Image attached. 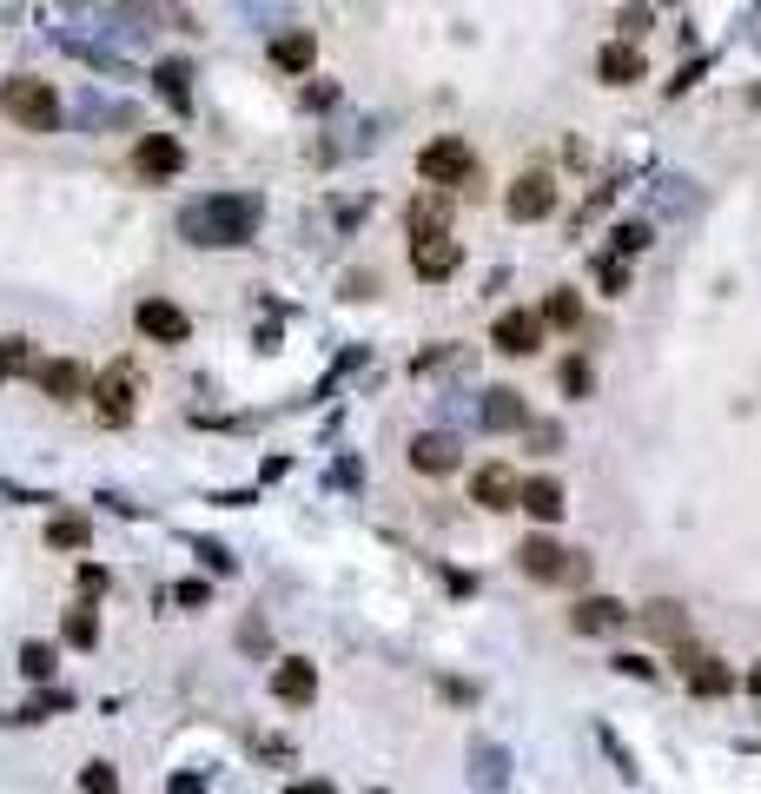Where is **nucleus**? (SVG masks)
<instances>
[{
    "instance_id": "1",
    "label": "nucleus",
    "mask_w": 761,
    "mask_h": 794,
    "mask_svg": "<svg viewBox=\"0 0 761 794\" xmlns=\"http://www.w3.org/2000/svg\"><path fill=\"white\" fill-rule=\"evenodd\" d=\"M258 219H265L258 192H219V199L186 205V212H179V232H186L192 245H245V239L258 232Z\"/></svg>"
},
{
    "instance_id": "2",
    "label": "nucleus",
    "mask_w": 761,
    "mask_h": 794,
    "mask_svg": "<svg viewBox=\"0 0 761 794\" xmlns=\"http://www.w3.org/2000/svg\"><path fill=\"white\" fill-rule=\"evenodd\" d=\"M418 179L431 186V192H471V179H477V152L464 146V133H437V139H424L418 146Z\"/></svg>"
},
{
    "instance_id": "3",
    "label": "nucleus",
    "mask_w": 761,
    "mask_h": 794,
    "mask_svg": "<svg viewBox=\"0 0 761 794\" xmlns=\"http://www.w3.org/2000/svg\"><path fill=\"white\" fill-rule=\"evenodd\" d=\"M0 113L13 126H27V133H60V93L46 80H33V73L0 80Z\"/></svg>"
},
{
    "instance_id": "4",
    "label": "nucleus",
    "mask_w": 761,
    "mask_h": 794,
    "mask_svg": "<svg viewBox=\"0 0 761 794\" xmlns=\"http://www.w3.org/2000/svg\"><path fill=\"white\" fill-rule=\"evenodd\" d=\"M504 212H510L517 225L550 219V212H557V179H550V172H517V186L504 192Z\"/></svg>"
},
{
    "instance_id": "5",
    "label": "nucleus",
    "mask_w": 761,
    "mask_h": 794,
    "mask_svg": "<svg viewBox=\"0 0 761 794\" xmlns=\"http://www.w3.org/2000/svg\"><path fill=\"white\" fill-rule=\"evenodd\" d=\"M133 325H139L146 345H186V338H192V318H186L172 298H139V305H133Z\"/></svg>"
},
{
    "instance_id": "6",
    "label": "nucleus",
    "mask_w": 761,
    "mask_h": 794,
    "mask_svg": "<svg viewBox=\"0 0 761 794\" xmlns=\"http://www.w3.org/2000/svg\"><path fill=\"white\" fill-rule=\"evenodd\" d=\"M86 398H93L113 424H126V417H133V398H139V371H133V364H106Z\"/></svg>"
},
{
    "instance_id": "7",
    "label": "nucleus",
    "mask_w": 761,
    "mask_h": 794,
    "mask_svg": "<svg viewBox=\"0 0 761 794\" xmlns=\"http://www.w3.org/2000/svg\"><path fill=\"white\" fill-rule=\"evenodd\" d=\"M570 563H577V550H563L550 537H524L517 543V570L537 576V583H570Z\"/></svg>"
},
{
    "instance_id": "8",
    "label": "nucleus",
    "mask_w": 761,
    "mask_h": 794,
    "mask_svg": "<svg viewBox=\"0 0 761 794\" xmlns=\"http://www.w3.org/2000/svg\"><path fill=\"white\" fill-rule=\"evenodd\" d=\"M676 669H683L689 696H736V682H742L722 656H702V649H683V656H676Z\"/></svg>"
},
{
    "instance_id": "9",
    "label": "nucleus",
    "mask_w": 761,
    "mask_h": 794,
    "mask_svg": "<svg viewBox=\"0 0 761 794\" xmlns=\"http://www.w3.org/2000/svg\"><path fill=\"white\" fill-rule=\"evenodd\" d=\"M471 504H484V510H517V504H524V477H517L510 464H477Z\"/></svg>"
},
{
    "instance_id": "10",
    "label": "nucleus",
    "mask_w": 761,
    "mask_h": 794,
    "mask_svg": "<svg viewBox=\"0 0 761 794\" xmlns=\"http://www.w3.org/2000/svg\"><path fill=\"white\" fill-rule=\"evenodd\" d=\"M404 232H411V245L451 239V205H444V192H418V199L404 205Z\"/></svg>"
},
{
    "instance_id": "11",
    "label": "nucleus",
    "mask_w": 761,
    "mask_h": 794,
    "mask_svg": "<svg viewBox=\"0 0 761 794\" xmlns=\"http://www.w3.org/2000/svg\"><path fill=\"white\" fill-rule=\"evenodd\" d=\"M490 345L510 351V358H530V351L543 345V311H504V318L490 325Z\"/></svg>"
},
{
    "instance_id": "12",
    "label": "nucleus",
    "mask_w": 761,
    "mask_h": 794,
    "mask_svg": "<svg viewBox=\"0 0 761 794\" xmlns=\"http://www.w3.org/2000/svg\"><path fill=\"white\" fill-rule=\"evenodd\" d=\"M643 73H649V66H643V46H636V40H610V46L596 53V80H603V86H636Z\"/></svg>"
},
{
    "instance_id": "13",
    "label": "nucleus",
    "mask_w": 761,
    "mask_h": 794,
    "mask_svg": "<svg viewBox=\"0 0 761 794\" xmlns=\"http://www.w3.org/2000/svg\"><path fill=\"white\" fill-rule=\"evenodd\" d=\"M133 166H139V172H152V179H172V172L186 166V146H179L172 133H146V139L133 146Z\"/></svg>"
},
{
    "instance_id": "14",
    "label": "nucleus",
    "mask_w": 761,
    "mask_h": 794,
    "mask_svg": "<svg viewBox=\"0 0 761 794\" xmlns=\"http://www.w3.org/2000/svg\"><path fill=\"white\" fill-rule=\"evenodd\" d=\"M630 623V610L616 603V596H583L577 610H570V629L577 636H603V629H623Z\"/></svg>"
},
{
    "instance_id": "15",
    "label": "nucleus",
    "mask_w": 761,
    "mask_h": 794,
    "mask_svg": "<svg viewBox=\"0 0 761 794\" xmlns=\"http://www.w3.org/2000/svg\"><path fill=\"white\" fill-rule=\"evenodd\" d=\"M457 265H464V245H457V239H431V245H411V272H418V278H431V285H437V278H451Z\"/></svg>"
},
{
    "instance_id": "16",
    "label": "nucleus",
    "mask_w": 761,
    "mask_h": 794,
    "mask_svg": "<svg viewBox=\"0 0 761 794\" xmlns=\"http://www.w3.org/2000/svg\"><path fill=\"white\" fill-rule=\"evenodd\" d=\"M272 696H278V702H311V696H318V669H311L305 656H285V663L272 669Z\"/></svg>"
},
{
    "instance_id": "17",
    "label": "nucleus",
    "mask_w": 761,
    "mask_h": 794,
    "mask_svg": "<svg viewBox=\"0 0 761 794\" xmlns=\"http://www.w3.org/2000/svg\"><path fill=\"white\" fill-rule=\"evenodd\" d=\"M517 510H530L537 523H557V517L570 510V497H563L557 477H524V504H517Z\"/></svg>"
},
{
    "instance_id": "18",
    "label": "nucleus",
    "mask_w": 761,
    "mask_h": 794,
    "mask_svg": "<svg viewBox=\"0 0 761 794\" xmlns=\"http://www.w3.org/2000/svg\"><path fill=\"white\" fill-rule=\"evenodd\" d=\"M484 424H490V431H524L530 411H524V398H517L510 384H490V391H484Z\"/></svg>"
},
{
    "instance_id": "19",
    "label": "nucleus",
    "mask_w": 761,
    "mask_h": 794,
    "mask_svg": "<svg viewBox=\"0 0 761 794\" xmlns=\"http://www.w3.org/2000/svg\"><path fill=\"white\" fill-rule=\"evenodd\" d=\"M33 378H40V391H46V398H60V404H73V398H86V391H93V384L80 378V364H66V358H60V364H40Z\"/></svg>"
},
{
    "instance_id": "20",
    "label": "nucleus",
    "mask_w": 761,
    "mask_h": 794,
    "mask_svg": "<svg viewBox=\"0 0 761 794\" xmlns=\"http://www.w3.org/2000/svg\"><path fill=\"white\" fill-rule=\"evenodd\" d=\"M411 464H418V470H431V477H444V470H457V444H451L444 431L411 437Z\"/></svg>"
},
{
    "instance_id": "21",
    "label": "nucleus",
    "mask_w": 761,
    "mask_h": 794,
    "mask_svg": "<svg viewBox=\"0 0 761 794\" xmlns=\"http://www.w3.org/2000/svg\"><path fill=\"white\" fill-rule=\"evenodd\" d=\"M311 53H318V40H311V33H278V40H272V66H285V73H305V66H311Z\"/></svg>"
},
{
    "instance_id": "22",
    "label": "nucleus",
    "mask_w": 761,
    "mask_h": 794,
    "mask_svg": "<svg viewBox=\"0 0 761 794\" xmlns=\"http://www.w3.org/2000/svg\"><path fill=\"white\" fill-rule=\"evenodd\" d=\"M643 623H649L663 643H683V636H689V616H683V603H649V610H643Z\"/></svg>"
},
{
    "instance_id": "23",
    "label": "nucleus",
    "mask_w": 761,
    "mask_h": 794,
    "mask_svg": "<svg viewBox=\"0 0 761 794\" xmlns=\"http://www.w3.org/2000/svg\"><path fill=\"white\" fill-rule=\"evenodd\" d=\"M583 318V298L570 292V285H557L550 298H543V325H577Z\"/></svg>"
},
{
    "instance_id": "24",
    "label": "nucleus",
    "mask_w": 761,
    "mask_h": 794,
    "mask_svg": "<svg viewBox=\"0 0 761 794\" xmlns=\"http://www.w3.org/2000/svg\"><path fill=\"white\" fill-rule=\"evenodd\" d=\"M66 643H73V649H93V643H99V616H93V610H66Z\"/></svg>"
},
{
    "instance_id": "25",
    "label": "nucleus",
    "mask_w": 761,
    "mask_h": 794,
    "mask_svg": "<svg viewBox=\"0 0 761 794\" xmlns=\"http://www.w3.org/2000/svg\"><path fill=\"white\" fill-rule=\"evenodd\" d=\"M610 239H616V258H630V252H643V245H649V225H643V219H623Z\"/></svg>"
},
{
    "instance_id": "26",
    "label": "nucleus",
    "mask_w": 761,
    "mask_h": 794,
    "mask_svg": "<svg viewBox=\"0 0 761 794\" xmlns=\"http://www.w3.org/2000/svg\"><path fill=\"white\" fill-rule=\"evenodd\" d=\"M557 378H563V391H570V398H583V391L596 384V371H590V358H563V371H557Z\"/></svg>"
},
{
    "instance_id": "27",
    "label": "nucleus",
    "mask_w": 761,
    "mask_h": 794,
    "mask_svg": "<svg viewBox=\"0 0 761 794\" xmlns=\"http://www.w3.org/2000/svg\"><path fill=\"white\" fill-rule=\"evenodd\" d=\"M159 86H166L172 106H186V60H166V66H159Z\"/></svg>"
},
{
    "instance_id": "28",
    "label": "nucleus",
    "mask_w": 761,
    "mask_h": 794,
    "mask_svg": "<svg viewBox=\"0 0 761 794\" xmlns=\"http://www.w3.org/2000/svg\"><path fill=\"white\" fill-rule=\"evenodd\" d=\"M596 278H603V292H610V298H623V292H630V265H623V258H603V265H596Z\"/></svg>"
},
{
    "instance_id": "29",
    "label": "nucleus",
    "mask_w": 761,
    "mask_h": 794,
    "mask_svg": "<svg viewBox=\"0 0 761 794\" xmlns=\"http://www.w3.org/2000/svg\"><path fill=\"white\" fill-rule=\"evenodd\" d=\"M20 669H27V676H53V643H27V649H20Z\"/></svg>"
},
{
    "instance_id": "30",
    "label": "nucleus",
    "mask_w": 761,
    "mask_h": 794,
    "mask_svg": "<svg viewBox=\"0 0 761 794\" xmlns=\"http://www.w3.org/2000/svg\"><path fill=\"white\" fill-rule=\"evenodd\" d=\"M80 794H119V775H113L106 762H93V769L80 775Z\"/></svg>"
},
{
    "instance_id": "31",
    "label": "nucleus",
    "mask_w": 761,
    "mask_h": 794,
    "mask_svg": "<svg viewBox=\"0 0 761 794\" xmlns=\"http://www.w3.org/2000/svg\"><path fill=\"white\" fill-rule=\"evenodd\" d=\"M46 537H53L60 550H80V543H86V523H80V517H60V523H53Z\"/></svg>"
},
{
    "instance_id": "32",
    "label": "nucleus",
    "mask_w": 761,
    "mask_h": 794,
    "mask_svg": "<svg viewBox=\"0 0 761 794\" xmlns=\"http://www.w3.org/2000/svg\"><path fill=\"white\" fill-rule=\"evenodd\" d=\"M27 371V338H0V378Z\"/></svg>"
},
{
    "instance_id": "33",
    "label": "nucleus",
    "mask_w": 761,
    "mask_h": 794,
    "mask_svg": "<svg viewBox=\"0 0 761 794\" xmlns=\"http://www.w3.org/2000/svg\"><path fill=\"white\" fill-rule=\"evenodd\" d=\"M649 20H656L649 7H623V13H616V27H623L630 40H636V33H649Z\"/></svg>"
},
{
    "instance_id": "34",
    "label": "nucleus",
    "mask_w": 761,
    "mask_h": 794,
    "mask_svg": "<svg viewBox=\"0 0 761 794\" xmlns=\"http://www.w3.org/2000/svg\"><path fill=\"white\" fill-rule=\"evenodd\" d=\"M616 669H623V676H636V682H649V676H656V663H649V656H616Z\"/></svg>"
},
{
    "instance_id": "35",
    "label": "nucleus",
    "mask_w": 761,
    "mask_h": 794,
    "mask_svg": "<svg viewBox=\"0 0 761 794\" xmlns=\"http://www.w3.org/2000/svg\"><path fill=\"white\" fill-rule=\"evenodd\" d=\"M742 689H749V696H761V663L749 669V676H742Z\"/></svg>"
},
{
    "instance_id": "36",
    "label": "nucleus",
    "mask_w": 761,
    "mask_h": 794,
    "mask_svg": "<svg viewBox=\"0 0 761 794\" xmlns=\"http://www.w3.org/2000/svg\"><path fill=\"white\" fill-rule=\"evenodd\" d=\"M285 794H331L325 782H298V788H285Z\"/></svg>"
}]
</instances>
